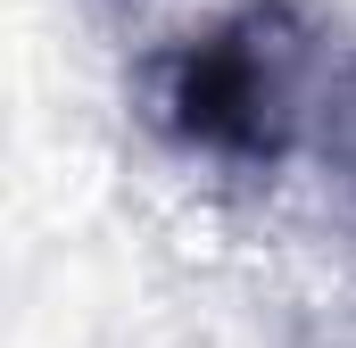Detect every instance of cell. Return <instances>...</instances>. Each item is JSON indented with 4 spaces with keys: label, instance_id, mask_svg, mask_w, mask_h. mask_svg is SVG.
Masks as SVG:
<instances>
[{
    "label": "cell",
    "instance_id": "obj_1",
    "mask_svg": "<svg viewBox=\"0 0 356 348\" xmlns=\"http://www.w3.org/2000/svg\"><path fill=\"white\" fill-rule=\"evenodd\" d=\"M298 42L282 33V8H249L199 50H182L166 75V125L199 150L224 158H273L290 141V100H298Z\"/></svg>",
    "mask_w": 356,
    "mask_h": 348
}]
</instances>
